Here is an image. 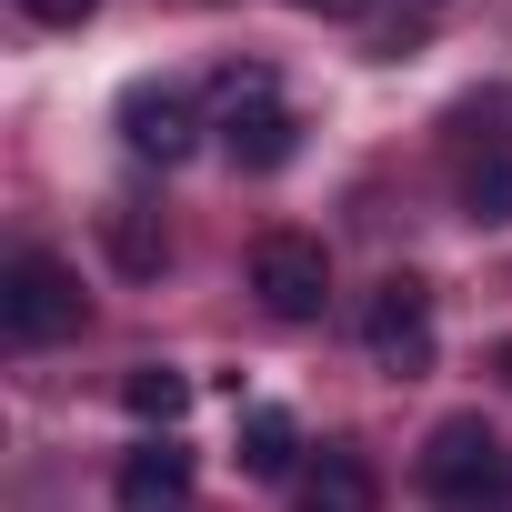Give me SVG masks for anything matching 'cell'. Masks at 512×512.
<instances>
[{"label": "cell", "instance_id": "52a82bcc", "mask_svg": "<svg viewBox=\"0 0 512 512\" xmlns=\"http://www.w3.org/2000/svg\"><path fill=\"white\" fill-rule=\"evenodd\" d=\"M111 502H121V512H191V452H171V442H141V452H121V482H111Z\"/></svg>", "mask_w": 512, "mask_h": 512}, {"label": "cell", "instance_id": "7a4b0ae2", "mask_svg": "<svg viewBox=\"0 0 512 512\" xmlns=\"http://www.w3.org/2000/svg\"><path fill=\"white\" fill-rule=\"evenodd\" d=\"M81 272L61 262V251H11V272H0V332H11V342H71L81 332Z\"/></svg>", "mask_w": 512, "mask_h": 512}, {"label": "cell", "instance_id": "5bb4252c", "mask_svg": "<svg viewBox=\"0 0 512 512\" xmlns=\"http://www.w3.org/2000/svg\"><path fill=\"white\" fill-rule=\"evenodd\" d=\"M302 11H362V0H302Z\"/></svg>", "mask_w": 512, "mask_h": 512}, {"label": "cell", "instance_id": "6da1fadb", "mask_svg": "<svg viewBox=\"0 0 512 512\" xmlns=\"http://www.w3.org/2000/svg\"><path fill=\"white\" fill-rule=\"evenodd\" d=\"M422 492H432V512H512V442H502L482 412L432 422V442H422Z\"/></svg>", "mask_w": 512, "mask_h": 512}, {"label": "cell", "instance_id": "ba28073f", "mask_svg": "<svg viewBox=\"0 0 512 512\" xmlns=\"http://www.w3.org/2000/svg\"><path fill=\"white\" fill-rule=\"evenodd\" d=\"M372 502H382L372 462H362L352 442H322V462H312V482H302V512H372Z\"/></svg>", "mask_w": 512, "mask_h": 512}, {"label": "cell", "instance_id": "277c9868", "mask_svg": "<svg viewBox=\"0 0 512 512\" xmlns=\"http://www.w3.org/2000/svg\"><path fill=\"white\" fill-rule=\"evenodd\" d=\"M362 342H372V362L382 372H432V292L412 282V272H392V282H372V302H362Z\"/></svg>", "mask_w": 512, "mask_h": 512}, {"label": "cell", "instance_id": "8fae6325", "mask_svg": "<svg viewBox=\"0 0 512 512\" xmlns=\"http://www.w3.org/2000/svg\"><path fill=\"white\" fill-rule=\"evenodd\" d=\"M121 402H131V422H181L191 412V372H171V362H141V372H121Z\"/></svg>", "mask_w": 512, "mask_h": 512}, {"label": "cell", "instance_id": "9c48e42d", "mask_svg": "<svg viewBox=\"0 0 512 512\" xmlns=\"http://www.w3.org/2000/svg\"><path fill=\"white\" fill-rule=\"evenodd\" d=\"M292 462H302V422H292L282 402H251V412H241V472H251V482H282Z\"/></svg>", "mask_w": 512, "mask_h": 512}, {"label": "cell", "instance_id": "5b68a950", "mask_svg": "<svg viewBox=\"0 0 512 512\" xmlns=\"http://www.w3.org/2000/svg\"><path fill=\"white\" fill-rule=\"evenodd\" d=\"M292 141H302V121H292L262 81H231V111H221V151H231V171H282Z\"/></svg>", "mask_w": 512, "mask_h": 512}, {"label": "cell", "instance_id": "3957f363", "mask_svg": "<svg viewBox=\"0 0 512 512\" xmlns=\"http://www.w3.org/2000/svg\"><path fill=\"white\" fill-rule=\"evenodd\" d=\"M251 292H262L272 322H322L332 302V251L312 231H262L251 241Z\"/></svg>", "mask_w": 512, "mask_h": 512}, {"label": "cell", "instance_id": "4fadbf2b", "mask_svg": "<svg viewBox=\"0 0 512 512\" xmlns=\"http://www.w3.org/2000/svg\"><path fill=\"white\" fill-rule=\"evenodd\" d=\"M101 11V0H21V21H41V31H81Z\"/></svg>", "mask_w": 512, "mask_h": 512}, {"label": "cell", "instance_id": "8992f818", "mask_svg": "<svg viewBox=\"0 0 512 512\" xmlns=\"http://www.w3.org/2000/svg\"><path fill=\"white\" fill-rule=\"evenodd\" d=\"M121 141H131L141 161H181V151L201 141L191 91H181V81H131V91H121Z\"/></svg>", "mask_w": 512, "mask_h": 512}, {"label": "cell", "instance_id": "9a60e30c", "mask_svg": "<svg viewBox=\"0 0 512 512\" xmlns=\"http://www.w3.org/2000/svg\"><path fill=\"white\" fill-rule=\"evenodd\" d=\"M492 372H502V382H512V342H502V352H492Z\"/></svg>", "mask_w": 512, "mask_h": 512}, {"label": "cell", "instance_id": "30bf717a", "mask_svg": "<svg viewBox=\"0 0 512 512\" xmlns=\"http://www.w3.org/2000/svg\"><path fill=\"white\" fill-rule=\"evenodd\" d=\"M101 231H111V262H121L131 282H151V272L171 262V231H151V211H141V201H111V211H101Z\"/></svg>", "mask_w": 512, "mask_h": 512}, {"label": "cell", "instance_id": "7c38bea8", "mask_svg": "<svg viewBox=\"0 0 512 512\" xmlns=\"http://www.w3.org/2000/svg\"><path fill=\"white\" fill-rule=\"evenodd\" d=\"M462 201H472V221H512V161H502V151H482V171H472V191H462Z\"/></svg>", "mask_w": 512, "mask_h": 512}]
</instances>
